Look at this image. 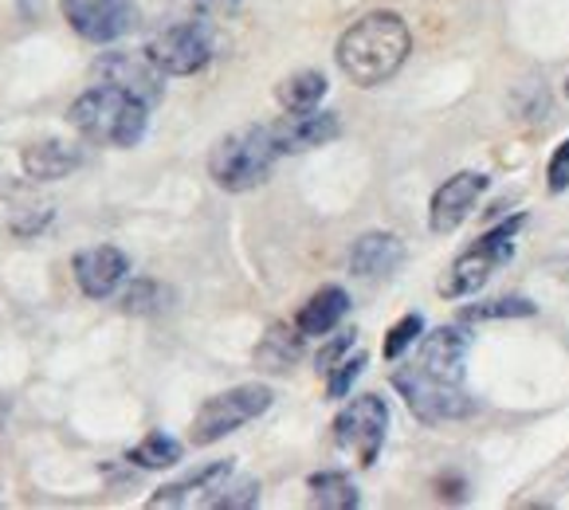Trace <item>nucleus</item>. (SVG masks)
Masks as SVG:
<instances>
[{
  "instance_id": "5",
  "label": "nucleus",
  "mask_w": 569,
  "mask_h": 510,
  "mask_svg": "<svg viewBox=\"0 0 569 510\" xmlns=\"http://www.w3.org/2000/svg\"><path fill=\"white\" fill-rule=\"evenodd\" d=\"M522 224H527V217H515V220H507V224L491 228L479 243H471L460 260L448 268V276L440 279V294H448V299H468L479 287H487V279H491L502 263L515 260V236H519Z\"/></svg>"
},
{
  "instance_id": "30",
  "label": "nucleus",
  "mask_w": 569,
  "mask_h": 510,
  "mask_svg": "<svg viewBox=\"0 0 569 510\" xmlns=\"http://www.w3.org/2000/svg\"><path fill=\"white\" fill-rule=\"evenodd\" d=\"M566 99H569V79H566Z\"/></svg>"
},
{
  "instance_id": "12",
  "label": "nucleus",
  "mask_w": 569,
  "mask_h": 510,
  "mask_svg": "<svg viewBox=\"0 0 569 510\" xmlns=\"http://www.w3.org/2000/svg\"><path fill=\"white\" fill-rule=\"evenodd\" d=\"M271 134H276L279 153H302V150H319V146L335 142L342 134V122H338L335 110H287L276 126H271Z\"/></svg>"
},
{
  "instance_id": "6",
  "label": "nucleus",
  "mask_w": 569,
  "mask_h": 510,
  "mask_svg": "<svg viewBox=\"0 0 569 510\" xmlns=\"http://www.w3.org/2000/svg\"><path fill=\"white\" fill-rule=\"evenodd\" d=\"M271 401H276V393H271L268 386H236V389H228V393L209 397V401L197 409L189 440H193L197 448H209V443L224 440L236 428L260 420L263 412L271 409Z\"/></svg>"
},
{
  "instance_id": "2",
  "label": "nucleus",
  "mask_w": 569,
  "mask_h": 510,
  "mask_svg": "<svg viewBox=\"0 0 569 510\" xmlns=\"http://www.w3.org/2000/svg\"><path fill=\"white\" fill-rule=\"evenodd\" d=\"M412 48L409 24L397 12H369L338 40V68L353 87H381L405 68Z\"/></svg>"
},
{
  "instance_id": "15",
  "label": "nucleus",
  "mask_w": 569,
  "mask_h": 510,
  "mask_svg": "<svg viewBox=\"0 0 569 510\" xmlns=\"http://www.w3.org/2000/svg\"><path fill=\"white\" fill-rule=\"evenodd\" d=\"M401 260H405V248L393 232H366L350 248V271L361 279L389 276V271L401 268Z\"/></svg>"
},
{
  "instance_id": "4",
  "label": "nucleus",
  "mask_w": 569,
  "mask_h": 510,
  "mask_svg": "<svg viewBox=\"0 0 569 510\" xmlns=\"http://www.w3.org/2000/svg\"><path fill=\"white\" fill-rule=\"evenodd\" d=\"M279 158V146L271 126H240L224 134L209 153V177L224 193H248L271 177V166Z\"/></svg>"
},
{
  "instance_id": "11",
  "label": "nucleus",
  "mask_w": 569,
  "mask_h": 510,
  "mask_svg": "<svg viewBox=\"0 0 569 510\" xmlns=\"http://www.w3.org/2000/svg\"><path fill=\"white\" fill-rule=\"evenodd\" d=\"M487 189V177L476 173V169H463V173L448 177L440 189L432 193V209H428V228L436 236H448L471 217V209L479 204Z\"/></svg>"
},
{
  "instance_id": "16",
  "label": "nucleus",
  "mask_w": 569,
  "mask_h": 510,
  "mask_svg": "<svg viewBox=\"0 0 569 510\" xmlns=\"http://www.w3.org/2000/svg\"><path fill=\"white\" fill-rule=\"evenodd\" d=\"M346 310H350V294L342 287H322L302 302V310L295 314V327H299L302 338H327L346 318Z\"/></svg>"
},
{
  "instance_id": "23",
  "label": "nucleus",
  "mask_w": 569,
  "mask_h": 510,
  "mask_svg": "<svg viewBox=\"0 0 569 510\" xmlns=\"http://www.w3.org/2000/svg\"><path fill=\"white\" fill-rule=\"evenodd\" d=\"M535 314V302L530 299H495V302H479V307H471L468 322H487V318H530Z\"/></svg>"
},
{
  "instance_id": "20",
  "label": "nucleus",
  "mask_w": 569,
  "mask_h": 510,
  "mask_svg": "<svg viewBox=\"0 0 569 510\" xmlns=\"http://www.w3.org/2000/svg\"><path fill=\"white\" fill-rule=\"evenodd\" d=\"M302 350V334L299 327L287 330V327H271V334L260 342V350H256V361H260L263 369H271V373H283V369H291V361L299 358Z\"/></svg>"
},
{
  "instance_id": "9",
  "label": "nucleus",
  "mask_w": 569,
  "mask_h": 510,
  "mask_svg": "<svg viewBox=\"0 0 569 510\" xmlns=\"http://www.w3.org/2000/svg\"><path fill=\"white\" fill-rule=\"evenodd\" d=\"M63 17L91 43H114L138 28L134 0H63Z\"/></svg>"
},
{
  "instance_id": "27",
  "label": "nucleus",
  "mask_w": 569,
  "mask_h": 510,
  "mask_svg": "<svg viewBox=\"0 0 569 510\" xmlns=\"http://www.w3.org/2000/svg\"><path fill=\"white\" fill-rule=\"evenodd\" d=\"M546 177H550V193H566L569 189V138L553 150L550 166H546Z\"/></svg>"
},
{
  "instance_id": "3",
  "label": "nucleus",
  "mask_w": 569,
  "mask_h": 510,
  "mask_svg": "<svg viewBox=\"0 0 569 510\" xmlns=\"http://www.w3.org/2000/svg\"><path fill=\"white\" fill-rule=\"evenodd\" d=\"M68 118L87 142L126 150V146H138L146 138L150 102L122 91V87L94 83L91 91H83L76 102H71Z\"/></svg>"
},
{
  "instance_id": "21",
  "label": "nucleus",
  "mask_w": 569,
  "mask_h": 510,
  "mask_svg": "<svg viewBox=\"0 0 569 510\" xmlns=\"http://www.w3.org/2000/svg\"><path fill=\"white\" fill-rule=\"evenodd\" d=\"M181 460V443L173 440V436L166 432H150L138 448H130V463H138V468H173V463Z\"/></svg>"
},
{
  "instance_id": "25",
  "label": "nucleus",
  "mask_w": 569,
  "mask_h": 510,
  "mask_svg": "<svg viewBox=\"0 0 569 510\" xmlns=\"http://www.w3.org/2000/svg\"><path fill=\"white\" fill-rule=\"evenodd\" d=\"M256 502H260V483H256V479H240V483L228 479V487L217 494L212 507L217 510H248V507H256Z\"/></svg>"
},
{
  "instance_id": "14",
  "label": "nucleus",
  "mask_w": 569,
  "mask_h": 510,
  "mask_svg": "<svg viewBox=\"0 0 569 510\" xmlns=\"http://www.w3.org/2000/svg\"><path fill=\"white\" fill-rule=\"evenodd\" d=\"M130 271V260L122 251L110 248V243H99V248H87L76 256V283L87 299H107V294L118 291V283Z\"/></svg>"
},
{
  "instance_id": "19",
  "label": "nucleus",
  "mask_w": 569,
  "mask_h": 510,
  "mask_svg": "<svg viewBox=\"0 0 569 510\" xmlns=\"http://www.w3.org/2000/svg\"><path fill=\"white\" fill-rule=\"evenodd\" d=\"M310 499H315V507H327V510H353L361 502L358 487H353L350 476H342V471L310 476Z\"/></svg>"
},
{
  "instance_id": "22",
  "label": "nucleus",
  "mask_w": 569,
  "mask_h": 510,
  "mask_svg": "<svg viewBox=\"0 0 569 510\" xmlns=\"http://www.w3.org/2000/svg\"><path fill=\"white\" fill-rule=\"evenodd\" d=\"M361 369H366V353H346L338 366L327 369V393L335 397V401H342L353 389V381L361 377Z\"/></svg>"
},
{
  "instance_id": "26",
  "label": "nucleus",
  "mask_w": 569,
  "mask_h": 510,
  "mask_svg": "<svg viewBox=\"0 0 569 510\" xmlns=\"http://www.w3.org/2000/svg\"><path fill=\"white\" fill-rule=\"evenodd\" d=\"M173 4L189 17H232L240 9V0H173Z\"/></svg>"
},
{
  "instance_id": "7",
  "label": "nucleus",
  "mask_w": 569,
  "mask_h": 510,
  "mask_svg": "<svg viewBox=\"0 0 569 510\" xmlns=\"http://www.w3.org/2000/svg\"><path fill=\"white\" fill-rule=\"evenodd\" d=\"M389 432V409L381 397H353L335 420V443L338 452L353 456L358 468H373Z\"/></svg>"
},
{
  "instance_id": "10",
  "label": "nucleus",
  "mask_w": 569,
  "mask_h": 510,
  "mask_svg": "<svg viewBox=\"0 0 569 510\" xmlns=\"http://www.w3.org/2000/svg\"><path fill=\"white\" fill-rule=\"evenodd\" d=\"M91 76L102 79V83H110V87H122V91L138 94V99H146L150 107L153 102H161V94H166V71H161L150 56L110 51V56L94 59Z\"/></svg>"
},
{
  "instance_id": "1",
  "label": "nucleus",
  "mask_w": 569,
  "mask_h": 510,
  "mask_svg": "<svg viewBox=\"0 0 569 510\" xmlns=\"http://www.w3.org/2000/svg\"><path fill=\"white\" fill-rule=\"evenodd\" d=\"M471 338L460 327H440L420 342V353L393 373L397 393L405 397L409 412L425 424H448L476 412V401L463 389Z\"/></svg>"
},
{
  "instance_id": "13",
  "label": "nucleus",
  "mask_w": 569,
  "mask_h": 510,
  "mask_svg": "<svg viewBox=\"0 0 569 510\" xmlns=\"http://www.w3.org/2000/svg\"><path fill=\"white\" fill-rule=\"evenodd\" d=\"M228 479H232V460H217V463H204V468L189 471L184 479H177V483L161 487L158 494L150 499V507H212L217 502V494L228 487Z\"/></svg>"
},
{
  "instance_id": "18",
  "label": "nucleus",
  "mask_w": 569,
  "mask_h": 510,
  "mask_svg": "<svg viewBox=\"0 0 569 510\" xmlns=\"http://www.w3.org/2000/svg\"><path fill=\"white\" fill-rule=\"evenodd\" d=\"M327 76L322 71H299V76H287L279 83L276 99L283 110H315L322 99H327Z\"/></svg>"
},
{
  "instance_id": "28",
  "label": "nucleus",
  "mask_w": 569,
  "mask_h": 510,
  "mask_svg": "<svg viewBox=\"0 0 569 510\" xmlns=\"http://www.w3.org/2000/svg\"><path fill=\"white\" fill-rule=\"evenodd\" d=\"M353 342H358V330H346V334H338L335 342L322 346V353H319V373H327L330 366H338V361H342L346 353L353 350Z\"/></svg>"
},
{
  "instance_id": "17",
  "label": "nucleus",
  "mask_w": 569,
  "mask_h": 510,
  "mask_svg": "<svg viewBox=\"0 0 569 510\" xmlns=\"http://www.w3.org/2000/svg\"><path fill=\"white\" fill-rule=\"evenodd\" d=\"M20 161H24V173L32 181H59V177H68L71 169L83 166V153L68 142H36L20 153Z\"/></svg>"
},
{
  "instance_id": "24",
  "label": "nucleus",
  "mask_w": 569,
  "mask_h": 510,
  "mask_svg": "<svg viewBox=\"0 0 569 510\" xmlns=\"http://www.w3.org/2000/svg\"><path fill=\"white\" fill-rule=\"evenodd\" d=\"M420 334H425V318H420V314H405L401 322H397V327L389 330V338H386V358L389 361L405 358V350H409V346H417Z\"/></svg>"
},
{
  "instance_id": "29",
  "label": "nucleus",
  "mask_w": 569,
  "mask_h": 510,
  "mask_svg": "<svg viewBox=\"0 0 569 510\" xmlns=\"http://www.w3.org/2000/svg\"><path fill=\"white\" fill-rule=\"evenodd\" d=\"M153 294H158V287L153 283H134L130 291L122 294V310L126 314H142V310H150L153 307Z\"/></svg>"
},
{
  "instance_id": "8",
  "label": "nucleus",
  "mask_w": 569,
  "mask_h": 510,
  "mask_svg": "<svg viewBox=\"0 0 569 510\" xmlns=\"http://www.w3.org/2000/svg\"><path fill=\"white\" fill-rule=\"evenodd\" d=\"M146 56L158 63L166 76H197L209 68L212 59V40L204 32V24L184 20V24H169L146 43Z\"/></svg>"
}]
</instances>
